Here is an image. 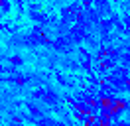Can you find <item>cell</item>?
Instances as JSON below:
<instances>
[]
</instances>
